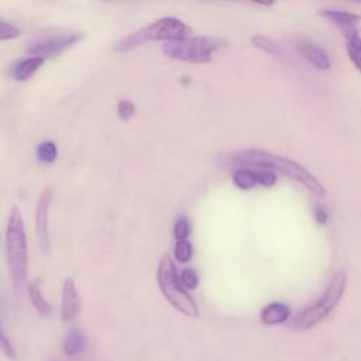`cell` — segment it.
<instances>
[{"label":"cell","mask_w":361,"mask_h":361,"mask_svg":"<svg viewBox=\"0 0 361 361\" xmlns=\"http://www.w3.org/2000/svg\"><path fill=\"white\" fill-rule=\"evenodd\" d=\"M296 48L314 68L320 71H327L330 68V58L323 48L303 39L296 41Z\"/></svg>","instance_id":"30bf717a"},{"label":"cell","mask_w":361,"mask_h":361,"mask_svg":"<svg viewBox=\"0 0 361 361\" xmlns=\"http://www.w3.org/2000/svg\"><path fill=\"white\" fill-rule=\"evenodd\" d=\"M314 219L320 224H326L329 221V213L323 206H316L314 207Z\"/></svg>","instance_id":"4316f807"},{"label":"cell","mask_w":361,"mask_h":361,"mask_svg":"<svg viewBox=\"0 0 361 361\" xmlns=\"http://www.w3.org/2000/svg\"><path fill=\"white\" fill-rule=\"evenodd\" d=\"M341 31L345 38L347 54L354 66L361 72V35L354 25L341 27Z\"/></svg>","instance_id":"7c38bea8"},{"label":"cell","mask_w":361,"mask_h":361,"mask_svg":"<svg viewBox=\"0 0 361 361\" xmlns=\"http://www.w3.org/2000/svg\"><path fill=\"white\" fill-rule=\"evenodd\" d=\"M27 288H28V296H30L31 303L35 307V310L42 316H49L52 313V307L48 303V300L44 298L38 283L37 282H30L27 285Z\"/></svg>","instance_id":"9a60e30c"},{"label":"cell","mask_w":361,"mask_h":361,"mask_svg":"<svg viewBox=\"0 0 361 361\" xmlns=\"http://www.w3.org/2000/svg\"><path fill=\"white\" fill-rule=\"evenodd\" d=\"M0 245H1V233H0Z\"/></svg>","instance_id":"f1b7e54d"},{"label":"cell","mask_w":361,"mask_h":361,"mask_svg":"<svg viewBox=\"0 0 361 361\" xmlns=\"http://www.w3.org/2000/svg\"><path fill=\"white\" fill-rule=\"evenodd\" d=\"M180 282L183 285V288H186L188 290H193L197 288L199 285V275L196 272V269L190 268V267H186L180 271Z\"/></svg>","instance_id":"44dd1931"},{"label":"cell","mask_w":361,"mask_h":361,"mask_svg":"<svg viewBox=\"0 0 361 361\" xmlns=\"http://www.w3.org/2000/svg\"><path fill=\"white\" fill-rule=\"evenodd\" d=\"M83 345H85V338H83V334L80 333V330L71 329L63 338L62 348L66 355H76L82 351Z\"/></svg>","instance_id":"2e32d148"},{"label":"cell","mask_w":361,"mask_h":361,"mask_svg":"<svg viewBox=\"0 0 361 361\" xmlns=\"http://www.w3.org/2000/svg\"><path fill=\"white\" fill-rule=\"evenodd\" d=\"M322 16L327 17L331 23L340 25V27H348V25H355L357 23L361 21V17L353 13L347 11H337V10H323L320 13Z\"/></svg>","instance_id":"e0dca14e"},{"label":"cell","mask_w":361,"mask_h":361,"mask_svg":"<svg viewBox=\"0 0 361 361\" xmlns=\"http://www.w3.org/2000/svg\"><path fill=\"white\" fill-rule=\"evenodd\" d=\"M80 296L76 289L73 278H66L62 285V300H61V319L62 322L73 320L80 312Z\"/></svg>","instance_id":"9c48e42d"},{"label":"cell","mask_w":361,"mask_h":361,"mask_svg":"<svg viewBox=\"0 0 361 361\" xmlns=\"http://www.w3.org/2000/svg\"><path fill=\"white\" fill-rule=\"evenodd\" d=\"M0 350H1V353H3L6 357H8L10 360H16V358H17V354H16V350H14L11 341H10L8 337L3 333L1 329H0Z\"/></svg>","instance_id":"484cf974"},{"label":"cell","mask_w":361,"mask_h":361,"mask_svg":"<svg viewBox=\"0 0 361 361\" xmlns=\"http://www.w3.org/2000/svg\"><path fill=\"white\" fill-rule=\"evenodd\" d=\"M42 63H44V58H41V56L25 58L20 63H17V66L13 71V76L16 80L24 82V80L30 79L42 66Z\"/></svg>","instance_id":"4fadbf2b"},{"label":"cell","mask_w":361,"mask_h":361,"mask_svg":"<svg viewBox=\"0 0 361 361\" xmlns=\"http://www.w3.org/2000/svg\"><path fill=\"white\" fill-rule=\"evenodd\" d=\"M189 234H190V224H189L188 219L179 217L173 226V237L178 241H180V240H186Z\"/></svg>","instance_id":"603a6c76"},{"label":"cell","mask_w":361,"mask_h":361,"mask_svg":"<svg viewBox=\"0 0 361 361\" xmlns=\"http://www.w3.org/2000/svg\"><path fill=\"white\" fill-rule=\"evenodd\" d=\"M157 282L161 293L172 307L188 317L199 316V306L190 296L189 290L183 288L175 262L169 254H164L158 262Z\"/></svg>","instance_id":"277c9868"},{"label":"cell","mask_w":361,"mask_h":361,"mask_svg":"<svg viewBox=\"0 0 361 361\" xmlns=\"http://www.w3.org/2000/svg\"><path fill=\"white\" fill-rule=\"evenodd\" d=\"M233 182L234 185L241 190H250L258 185V175L257 169H251L247 166L238 168L233 173Z\"/></svg>","instance_id":"5bb4252c"},{"label":"cell","mask_w":361,"mask_h":361,"mask_svg":"<svg viewBox=\"0 0 361 361\" xmlns=\"http://www.w3.org/2000/svg\"><path fill=\"white\" fill-rule=\"evenodd\" d=\"M190 34L192 28L179 18L164 17L144 27L142 30L126 37L123 41L117 44L116 49L121 52L128 51L147 41H178L190 37Z\"/></svg>","instance_id":"5b68a950"},{"label":"cell","mask_w":361,"mask_h":361,"mask_svg":"<svg viewBox=\"0 0 361 361\" xmlns=\"http://www.w3.org/2000/svg\"><path fill=\"white\" fill-rule=\"evenodd\" d=\"M224 47V41L212 37H188L178 41H168L162 52L172 58L190 63H207L214 51Z\"/></svg>","instance_id":"8992f818"},{"label":"cell","mask_w":361,"mask_h":361,"mask_svg":"<svg viewBox=\"0 0 361 361\" xmlns=\"http://www.w3.org/2000/svg\"><path fill=\"white\" fill-rule=\"evenodd\" d=\"M52 200V188H45L39 195L35 206V231L38 237V244L44 254L49 252L51 248V235L48 226V213L49 204Z\"/></svg>","instance_id":"52a82bcc"},{"label":"cell","mask_w":361,"mask_h":361,"mask_svg":"<svg viewBox=\"0 0 361 361\" xmlns=\"http://www.w3.org/2000/svg\"><path fill=\"white\" fill-rule=\"evenodd\" d=\"M117 114L123 120H130L135 114V106L130 100H120L117 104Z\"/></svg>","instance_id":"d4e9b609"},{"label":"cell","mask_w":361,"mask_h":361,"mask_svg":"<svg viewBox=\"0 0 361 361\" xmlns=\"http://www.w3.org/2000/svg\"><path fill=\"white\" fill-rule=\"evenodd\" d=\"M231 161L234 164H240L244 166L248 165V166L269 168L272 171L281 172L285 176L296 180L303 188H306L310 193H313L316 197L326 196V189L323 183L309 169H306L303 165L289 158H285L264 149H244V151L235 152L231 157Z\"/></svg>","instance_id":"6da1fadb"},{"label":"cell","mask_w":361,"mask_h":361,"mask_svg":"<svg viewBox=\"0 0 361 361\" xmlns=\"http://www.w3.org/2000/svg\"><path fill=\"white\" fill-rule=\"evenodd\" d=\"M82 38V34H69L61 38H51L45 39L37 44H32L27 48V52L34 55V56H41V58H51L58 54H61L63 49L69 48L71 45L76 44Z\"/></svg>","instance_id":"ba28073f"},{"label":"cell","mask_w":361,"mask_h":361,"mask_svg":"<svg viewBox=\"0 0 361 361\" xmlns=\"http://www.w3.org/2000/svg\"><path fill=\"white\" fill-rule=\"evenodd\" d=\"M58 157V148L52 141H44L37 148V158L42 164H52Z\"/></svg>","instance_id":"d6986e66"},{"label":"cell","mask_w":361,"mask_h":361,"mask_svg":"<svg viewBox=\"0 0 361 361\" xmlns=\"http://www.w3.org/2000/svg\"><path fill=\"white\" fill-rule=\"evenodd\" d=\"M192 254H193V247L188 240H180L175 244L173 257L178 262H182V264L188 262L192 258Z\"/></svg>","instance_id":"ffe728a7"},{"label":"cell","mask_w":361,"mask_h":361,"mask_svg":"<svg viewBox=\"0 0 361 361\" xmlns=\"http://www.w3.org/2000/svg\"><path fill=\"white\" fill-rule=\"evenodd\" d=\"M251 1H254L257 4H262V6H271V4H274L275 0H251Z\"/></svg>","instance_id":"83f0119b"},{"label":"cell","mask_w":361,"mask_h":361,"mask_svg":"<svg viewBox=\"0 0 361 361\" xmlns=\"http://www.w3.org/2000/svg\"><path fill=\"white\" fill-rule=\"evenodd\" d=\"M20 35V31L17 27L13 24L0 20V41H7V39H14Z\"/></svg>","instance_id":"cb8c5ba5"},{"label":"cell","mask_w":361,"mask_h":361,"mask_svg":"<svg viewBox=\"0 0 361 361\" xmlns=\"http://www.w3.org/2000/svg\"><path fill=\"white\" fill-rule=\"evenodd\" d=\"M251 42H252V45H254L255 48L261 49L262 52H265V54H268V55H281V54H282L281 47H279L275 41H272L271 38H268V37H265V35L257 34V35H254V37L251 38Z\"/></svg>","instance_id":"ac0fdd59"},{"label":"cell","mask_w":361,"mask_h":361,"mask_svg":"<svg viewBox=\"0 0 361 361\" xmlns=\"http://www.w3.org/2000/svg\"><path fill=\"white\" fill-rule=\"evenodd\" d=\"M257 175H258V185L264 186V188H271L275 185L276 182V175L275 171L269 169V168H262V166H257Z\"/></svg>","instance_id":"7402d4cb"},{"label":"cell","mask_w":361,"mask_h":361,"mask_svg":"<svg viewBox=\"0 0 361 361\" xmlns=\"http://www.w3.org/2000/svg\"><path fill=\"white\" fill-rule=\"evenodd\" d=\"M348 282V274L344 268H340L330 279L327 288L324 289L323 295L317 299V302L312 303L302 312H299L293 322L292 327L296 330H309L319 323H322L331 312L333 309L340 303L345 286Z\"/></svg>","instance_id":"3957f363"},{"label":"cell","mask_w":361,"mask_h":361,"mask_svg":"<svg viewBox=\"0 0 361 361\" xmlns=\"http://www.w3.org/2000/svg\"><path fill=\"white\" fill-rule=\"evenodd\" d=\"M290 317V309L282 302H272L262 307L259 320L265 326H276L285 323Z\"/></svg>","instance_id":"8fae6325"},{"label":"cell","mask_w":361,"mask_h":361,"mask_svg":"<svg viewBox=\"0 0 361 361\" xmlns=\"http://www.w3.org/2000/svg\"><path fill=\"white\" fill-rule=\"evenodd\" d=\"M6 257L11 281L16 288H21L28 275V248L23 214L17 204H13L7 220Z\"/></svg>","instance_id":"7a4b0ae2"}]
</instances>
